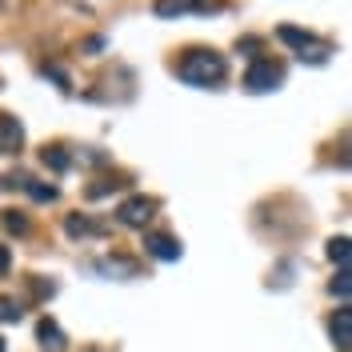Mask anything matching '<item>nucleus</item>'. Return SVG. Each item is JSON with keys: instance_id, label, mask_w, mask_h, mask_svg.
Returning a JSON list of instances; mask_svg holds the SVG:
<instances>
[{"instance_id": "1", "label": "nucleus", "mask_w": 352, "mask_h": 352, "mask_svg": "<svg viewBox=\"0 0 352 352\" xmlns=\"http://www.w3.org/2000/svg\"><path fill=\"white\" fill-rule=\"evenodd\" d=\"M176 76H180L184 85H192V88L220 85V80H224V56L212 52V48H192V52H184V56H180Z\"/></svg>"}, {"instance_id": "2", "label": "nucleus", "mask_w": 352, "mask_h": 352, "mask_svg": "<svg viewBox=\"0 0 352 352\" xmlns=\"http://www.w3.org/2000/svg\"><path fill=\"white\" fill-rule=\"evenodd\" d=\"M276 41H285L288 48H296V56L308 60V65H324V60H329V52H332L329 41H316L312 32L296 28V24H280V28H276Z\"/></svg>"}, {"instance_id": "3", "label": "nucleus", "mask_w": 352, "mask_h": 352, "mask_svg": "<svg viewBox=\"0 0 352 352\" xmlns=\"http://www.w3.org/2000/svg\"><path fill=\"white\" fill-rule=\"evenodd\" d=\"M280 80H285V68L272 65V60H252V68L244 72L248 92H272V88H280Z\"/></svg>"}, {"instance_id": "4", "label": "nucleus", "mask_w": 352, "mask_h": 352, "mask_svg": "<svg viewBox=\"0 0 352 352\" xmlns=\"http://www.w3.org/2000/svg\"><path fill=\"white\" fill-rule=\"evenodd\" d=\"M153 217H156V200L153 197H129L120 208H116V220H120L124 228H144Z\"/></svg>"}, {"instance_id": "5", "label": "nucleus", "mask_w": 352, "mask_h": 352, "mask_svg": "<svg viewBox=\"0 0 352 352\" xmlns=\"http://www.w3.org/2000/svg\"><path fill=\"white\" fill-rule=\"evenodd\" d=\"M220 0H156L153 12L156 16H164V21H173V16H184V12H217Z\"/></svg>"}, {"instance_id": "6", "label": "nucleus", "mask_w": 352, "mask_h": 352, "mask_svg": "<svg viewBox=\"0 0 352 352\" xmlns=\"http://www.w3.org/2000/svg\"><path fill=\"white\" fill-rule=\"evenodd\" d=\"M144 252L156 261H180V241L168 232H144Z\"/></svg>"}, {"instance_id": "7", "label": "nucleus", "mask_w": 352, "mask_h": 352, "mask_svg": "<svg viewBox=\"0 0 352 352\" xmlns=\"http://www.w3.org/2000/svg\"><path fill=\"white\" fill-rule=\"evenodd\" d=\"M24 144V124L12 116V112H0V153H21Z\"/></svg>"}, {"instance_id": "8", "label": "nucleus", "mask_w": 352, "mask_h": 352, "mask_svg": "<svg viewBox=\"0 0 352 352\" xmlns=\"http://www.w3.org/2000/svg\"><path fill=\"white\" fill-rule=\"evenodd\" d=\"M36 340H41L44 352H65V332H60V324H56L52 316H41V324H36Z\"/></svg>"}, {"instance_id": "9", "label": "nucleus", "mask_w": 352, "mask_h": 352, "mask_svg": "<svg viewBox=\"0 0 352 352\" xmlns=\"http://www.w3.org/2000/svg\"><path fill=\"white\" fill-rule=\"evenodd\" d=\"M329 332H332V344H336L340 352L352 349V312L349 308H340V312L329 320Z\"/></svg>"}, {"instance_id": "10", "label": "nucleus", "mask_w": 352, "mask_h": 352, "mask_svg": "<svg viewBox=\"0 0 352 352\" xmlns=\"http://www.w3.org/2000/svg\"><path fill=\"white\" fill-rule=\"evenodd\" d=\"M100 272H109L116 280H129V276H140V264L129 261V256H104V261H96Z\"/></svg>"}, {"instance_id": "11", "label": "nucleus", "mask_w": 352, "mask_h": 352, "mask_svg": "<svg viewBox=\"0 0 352 352\" xmlns=\"http://www.w3.org/2000/svg\"><path fill=\"white\" fill-rule=\"evenodd\" d=\"M65 232H68V236H100V232H104V224H100V220H92V217H85V212H80V217L72 212V217L65 220Z\"/></svg>"}, {"instance_id": "12", "label": "nucleus", "mask_w": 352, "mask_h": 352, "mask_svg": "<svg viewBox=\"0 0 352 352\" xmlns=\"http://www.w3.org/2000/svg\"><path fill=\"white\" fill-rule=\"evenodd\" d=\"M120 188H129V180H124V176H104L100 184H88L85 197L88 200H100V197H109V192H120Z\"/></svg>"}, {"instance_id": "13", "label": "nucleus", "mask_w": 352, "mask_h": 352, "mask_svg": "<svg viewBox=\"0 0 352 352\" xmlns=\"http://www.w3.org/2000/svg\"><path fill=\"white\" fill-rule=\"evenodd\" d=\"M41 160H44V168H52V173H68V164H72V156H68L60 144H48L41 153Z\"/></svg>"}, {"instance_id": "14", "label": "nucleus", "mask_w": 352, "mask_h": 352, "mask_svg": "<svg viewBox=\"0 0 352 352\" xmlns=\"http://www.w3.org/2000/svg\"><path fill=\"white\" fill-rule=\"evenodd\" d=\"M24 192H28L32 200H41V204H52V200L60 197V192H56V184H44V180H32V176L24 180Z\"/></svg>"}, {"instance_id": "15", "label": "nucleus", "mask_w": 352, "mask_h": 352, "mask_svg": "<svg viewBox=\"0 0 352 352\" xmlns=\"http://www.w3.org/2000/svg\"><path fill=\"white\" fill-rule=\"evenodd\" d=\"M329 261L340 264V268H349V236H332L329 241Z\"/></svg>"}, {"instance_id": "16", "label": "nucleus", "mask_w": 352, "mask_h": 352, "mask_svg": "<svg viewBox=\"0 0 352 352\" xmlns=\"http://www.w3.org/2000/svg\"><path fill=\"white\" fill-rule=\"evenodd\" d=\"M21 316H24V308L12 296H0V324H16Z\"/></svg>"}, {"instance_id": "17", "label": "nucleus", "mask_w": 352, "mask_h": 352, "mask_svg": "<svg viewBox=\"0 0 352 352\" xmlns=\"http://www.w3.org/2000/svg\"><path fill=\"white\" fill-rule=\"evenodd\" d=\"M4 228H8V232H16V236H24V232H28V228H32V224H28V217H24V212H4Z\"/></svg>"}, {"instance_id": "18", "label": "nucleus", "mask_w": 352, "mask_h": 352, "mask_svg": "<svg viewBox=\"0 0 352 352\" xmlns=\"http://www.w3.org/2000/svg\"><path fill=\"white\" fill-rule=\"evenodd\" d=\"M329 288H332V296H340V300L349 305V288H352L349 285V268H340V272H336V280H332Z\"/></svg>"}, {"instance_id": "19", "label": "nucleus", "mask_w": 352, "mask_h": 352, "mask_svg": "<svg viewBox=\"0 0 352 352\" xmlns=\"http://www.w3.org/2000/svg\"><path fill=\"white\" fill-rule=\"evenodd\" d=\"M41 72H44V76H52V80H56V88H65V92L72 88V85H68V72H65L60 65H44Z\"/></svg>"}, {"instance_id": "20", "label": "nucleus", "mask_w": 352, "mask_h": 352, "mask_svg": "<svg viewBox=\"0 0 352 352\" xmlns=\"http://www.w3.org/2000/svg\"><path fill=\"white\" fill-rule=\"evenodd\" d=\"M24 180H28L24 173H4V176H0V188H4V192H12V188H24Z\"/></svg>"}, {"instance_id": "21", "label": "nucleus", "mask_w": 352, "mask_h": 352, "mask_svg": "<svg viewBox=\"0 0 352 352\" xmlns=\"http://www.w3.org/2000/svg\"><path fill=\"white\" fill-rule=\"evenodd\" d=\"M256 48H261V41H256V36H244V41H236V52H244V56H256Z\"/></svg>"}, {"instance_id": "22", "label": "nucleus", "mask_w": 352, "mask_h": 352, "mask_svg": "<svg viewBox=\"0 0 352 352\" xmlns=\"http://www.w3.org/2000/svg\"><path fill=\"white\" fill-rule=\"evenodd\" d=\"M80 48H85L88 56H96V52L104 48V36H92V41H85V44H80Z\"/></svg>"}, {"instance_id": "23", "label": "nucleus", "mask_w": 352, "mask_h": 352, "mask_svg": "<svg viewBox=\"0 0 352 352\" xmlns=\"http://www.w3.org/2000/svg\"><path fill=\"white\" fill-rule=\"evenodd\" d=\"M12 268V256H8V244H0V276Z\"/></svg>"}, {"instance_id": "24", "label": "nucleus", "mask_w": 352, "mask_h": 352, "mask_svg": "<svg viewBox=\"0 0 352 352\" xmlns=\"http://www.w3.org/2000/svg\"><path fill=\"white\" fill-rule=\"evenodd\" d=\"M85 352H100V349H85Z\"/></svg>"}, {"instance_id": "25", "label": "nucleus", "mask_w": 352, "mask_h": 352, "mask_svg": "<svg viewBox=\"0 0 352 352\" xmlns=\"http://www.w3.org/2000/svg\"><path fill=\"white\" fill-rule=\"evenodd\" d=\"M0 352H4V340H0Z\"/></svg>"}]
</instances>
